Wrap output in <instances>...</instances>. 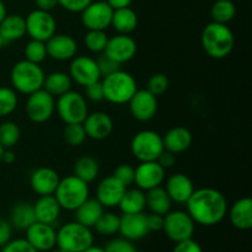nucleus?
<instances>
[{
	"instance_id": "obj_1",
	"label": "nucleus",
	"mask_w": 252,
	"mask_h": 252,
	"mask_svg": "<svg viewBox=\"0 0 252 252\" xmlns=\"http://www.w3.org/2000/svg\"><path fill=\"white\" fill-rule=\"evenodd\" d=\"M187 213L196 224L213 226L220 223L228 214V201L218 189L204 187L194 189L186 202Z\"/></svg>"
},
{
	"instance_id": "obj_2",
	"label": "nucleus",
	"mask_w": 252,
	"mask_h": 252,
	"mask_svg": "<svg viewBox=\"0 0 252 252\" xmlns=\"http://www.w3.org/2000/svg\"><path fill=\"white\" fill-rule=\"evenodd\" d=\"M202 47L209 57L223 59L233 52L235 37L228 25L212 21L204 27L201 37Z\"/></svg>"
},
{
	"instance_id": "obj_3",
	"label": "nucleus",
	"mask_w": 252,
	"mask_h": 252,
	"mask_svg": "<svg viewBox=\"0 0 252 252\" xmlns=\"http://www.w3.org/2000/svg\"><path fill=\"white\" fill-rule=\"evenodd\" d=\"M44 71L39 64L31 62L20 61L12 66L10 79L15 91L24 95H31L37 90L43 88Z\"/></svg>"
},
{
	"instance_id": "obj_4",
	"label": "nucleus",
	"mask_w": 252,
	"mask_h": 252,
	"mask_svg": "<svg viewBox=\"0 0 252 252\" xmlns=\"http://www.w3.org/2000/svg\"><path fill=\"white\" fill-rule=\"evenodd\" d=\"M101 84H102L105 100L115 105L128 103V101L138 90L134 76L121 69L110 75L103 76Z\"/></svg>"
},
{
	"instance_id": "obj_5",
	"label": "nucleus",
	"mask_w": 252,
	"mask_h": 252,
	"mask_svg": "<svg viewBox=\"0 0 252 252\" xmlns=\"http://www.w3.org/2000/svg\"><path fill=\"white\" fill-rule=\"evenodd\" d=\"M94 245V234L90 228L70 221L57 231V248L64 252H83Z\"/></svg>"
},
{
	"instance_id": "obj_6",
	"label": "nucleus",
	"mask_w": 252,
	"mask_h": 252,
	"mask_svg": "<svg viewBox=\"0 0 252 252\" xmlns=\"http://www.w3.org/2000/svg\"><path fill=\"white\" fill-rule=\"evenodd\" d=\"M89 184L75 175H70L59 181L53 196L56 197L62 209L74 212L89 198Z\"/></svg>"
},
{
	"instance_id": "obj_7",
	"label": "nucleus",
	"mask_w": 252,
	"mask_h": 252,
	"mask_svg": "<svg viewBox=\"0 0 252 252\" xmlns=\"http://www.w3.org/2000/svg\"><path fill=\"white\" fill-rule=\"evenodd\" d=\"M56 110L59 118L65 125L69 123H83L89 115L86 98L76 91L69 90L59 96L56 103Z\"/></svg>"
},
{
	"instance_id": "obj_8",
	"label": "nucleus",
	"mask_w": 252,
	"mask_h": 252,
	"mask_svg": "<svg viewBox=\"0 0 252 252\" xmlns=\"http://www.w3.org/2000/svg\"><path fill=\"white\" fill-rule=\"evenodd\" d=\"M130 150L135 159L140 162L155 161L164 150L162 137L154 130H140L133 137Z\"/></svg>"
},
{
	"instance_id": "obj_9",
	"label": "nucleus",
	"mask_w": 252,
	"mask_h": 252,
	"mask_svg": "<svg viewBox=\"0 0 252 252\" xmlns=\"http://www.w3.org/2000/svg\"><path fill=\"white\" fill-rule=\"evenodd\" d=\"M196 229V223L189 217V214L185 211H170L164 216V230L165 235L172 243L192 239Z\"/></svg>"
},
{
	"instance_id": "obj_10",
	"label": "nucleus",
	"mask_w": 252,
	"mask_h": 252,
	"mask_svg": "<svg viewBox=\"0 0 252 252\" xmlns=\"http://www.w3.org/2000/svg\"><path fill=\"white\" fill-rule=\"evenodd\" d=\"M26 33L31 39L46 42L56 33L57 22L49 11L36 9L30 12L25 19Z\"/></svg>"
},
{
	"instance_id": "obj_11",
	"label": "nucleus",
	"mask_w": 252,
	"mask_h": 252,
	"mask_svg": "<svg viewBox=\"0 0 252 252\" xmlns=\"http://www.w3.org/2000/svg\"><path fill=\"white\" fill-rule=\"evenodd\" d=\"M56 111V100L51 94L41 89L29 95L26 102V113L33 123H44L49 121Z\"/></svg>"
},
{
	"instance_id": "obj_12",
	"label": "nucleus",
	"mask_w": 252,
	"mask_h": 252,
	"mask_svg": "<svg viewBox=\"0 0 252 252\" xmlns=\"http://www.w3.org/2000/svg\"><path fill=\"white\" fill-rule=\"evenodd\" d=\"M113 9L107 1H91L81 11V22L86 30L105 31L111 26Z\"/></svg>"
},
{
	"instance_id": "obj_13",
	"label": "nucleus",
	"mask_w": 252,
	"mask_h": 252,
	"mask_svg": "<svg viewBox=\"0 0 252 252\" xmlns=\"http://www.w3.org/2000/svg\"><path fill=\"white\" fill-rule=\"evenodd\" d=\"M69 76L74 83L84 88L101 79L96 59L86 56L74 57L71 59L70 66H69Z\"/></svg>"
},
{
	"instance_id": "obj_14",
	"label": "nucleus",
	"mask_w": 252,
	"mask_h": 252,
	"mask_svg": "<svg viewBox=\"0 0 252 252\" xmlns=\"http://www.w3.org/2000/svg\"><path fill=\"white\" fill-rule=\"evenodd\" d=\"M26 240L38 252H49L57 245V231L52 224L34 221L26 229Z\"/></svg>"
},
{
	"instance_id": "obj_15",
	"label": "nucleus",
	"mask_w": 252,
	"mask_h": 252,
	"mask_svg": "<svg viewBox=\"0 0 252 252\" xmlns=\"http://www.w3.org/2000/svg\"><path fill=\"white\" fill-rule=\"evenodd\" d=\"M164 180L165 169L157 160L143 161L134 169V184L144 192L161 186Z\"/></svg>"
},
{
	"instance_id": "obj_16",
	"label": "nucleus",
	"mask_w": 252,
	"mask_h": 252,
	"mask_svg": "<svg viewBox=\"0 0 252 252\" xmlns=\"http://www.w3.org/2000/svg\"><path fill=\"white\" fill-rule=\"evenodd\" d=\"M137 42L129 34L118 33L108 38L103 53L117 63L123 64L132 61L137 53Z\"/></svg>"
},
{
	"instance_id": "obj_17",
	"label": "nucleus",
	"mask_w": 252,
	"mask_h": 252,
	"mask_svg": "<svg viewBox=\"0 0 252 252\" xmlns=\"http://www.w3.org/2000/svg\"><path fill=\"white\" fill-rule=\"evenodd\" d=\"M129 111L135 120L148 122L153 120L158 112V98L150 91L137 90L129 101Z\"/></svg>"
},
{
	"instance_id": "obj_18",
	"label": "nucleus",
	"mask_w": 252,
	"mask_h": 252,
	"mask_svg": "<svg viewBox=\"0 0 252 252\" xmlns=\"http://www.w3.org/2000/svg\"><path fill=\"white\" fill-rule=\"evenodd\" d=\"M47 56L54 61H71L78 52V43L69 34L54 33L46 41Z\"/></svg>"
},
{
	"instance_id": "obj_19",
	"label": "nucleus",
	"mask_w": 252,
	"mask_h": 252,
	"mask_svg": "<svg viewBox=\"0 0 252 252\" xmlns=\"http://www.w3.org/2000/svg\"><path fill=\"white\" fill-rule=\"evenodd\" d=\"M122 238L129 241H138L149 234L147 225V214H123L120 221V231Z\"/></svg>"
},
{
	"instance_id": "obj_20",
	"label": "nucleus",
	"mask_w": 252,
	"mask_h": 252,
	"mask_svg": "<svg viewBox=\"0 0 252 252\" xmlns=\"http://www.w3.org/2000/svg\"><path fill=\"white\" fill-rule=\"evenodd\" d=\"M86 137L94 140H103L113 130V121L107 113L105 112H93L89 113L83 122Z\"/></svg>"
},
{
	"instance_id": "obj_21",
	"label": "nucleus",
	"mask_w": 252,
	"mask_h": 252,
	"mask_svg": "<svg viewBox=\"0 0 252 252\" xmlns=\"http://www.w3.org/2000/svg\"><path fill=\"white\" fill-rule=\"evenodd\" d=\"M127 187L123 186L115 176H107L98 184L96 189V199L102 204L103 208L118 207L121 198Z\"/></svg>"
},
{
	"instance_id": "obj_22",
	"label": "nucleus",
	"mask_w": 252,
	"mask_h": 252,
	"mask_svg": "<svg viewBox=\"0 0 252 252\" xmlns=\"http://www.w3.org/2000/svg\"><path fill=\"white\" fill-rule=\"evenodd\" d=\"M59 175L52 167H38L30 176V185L33 192L38 196H49L54 194L58 186Z\"/></svg>"
},
{
	"instance_id": "obj_23",
	"label": "nucleus",
	"mask_w": 252,
	"mask_h": 252,
	"mask_svg": "<svg viewBox=\"0 0 252 252\" xmlns=\"http://www.w3.org/2000/svg\"><path fill=\"white\" fill-rule=\"evenodd\" d=\"M165 191L167 192L169 197L174 203L186 204L191 194L193 193L194 186L192 180L187 175L177 172V174L171 175L167 179Z\"/></svg>"
},
{
	"instance_id": "obj_24",
	"label": "nucleus",
	"mask_w": 252,
	"mask_h": 252,
	"mask_svg": "<svg viewBox=\"0 0 252 252\" xmlns=\"http://www.w3.org/2000/svg\"><path fill=\"white\" fill-rule=\"evenodd\" d=\"M193 142L192 133L185 127H174L165 133L162 137V143H164V149L176 154L185 153Z\"/></svg>"
},
{
	"instance_id": "obj_25",
	"label": "nucleus",
	"mask_w": 252,
	"mask_h": 252,
	"mask_svg": "<svg viewBox=\"0 0 252 252\" xmlns=\"http://www.w3.org/2000/svg\"><path fill=\"white\" fill-rule=\"evenodd\" d=\"M231 224L239 230H250L252 228V199L249 197L238 199L230 209H228Z\"/></svg>"
},
{
	"instance_id": "obj_26",
	"label": "nucleus",
	"mask_w": 252,
	"mask_h": 252,
	"mask_svg": "<svg viewBox=\"0 0 252 252\" xmlns=\"http://www.w3.org/2000/svg\"><path fill=\"white\" fill-rule=\"evenodd\" d=\"M33 209L37 221L52 224V225L58 220L62 211L58 201H57L53 194H49V196H39L36 203L33 204Z\"/></svg>"
},
{
	"instance_id": "obj_27",
	"label": "nucleus",
	"mask_w": 252,
	"mask_h": 252,
	"mask_svg": "<svg viewBox=\"0 0 252 252\" xmlns=\"http://www.w3.org/2000/svg\"><path fill=\"white\" fill-rule=\"evenodd\" d=\"M26 34V22L21 15H6L0 24V36L4 43L21 39Z\"/></svg>"
},
{
	"instance_id": "obj_28",
	"label": "nucleus",
	"mask_w": 252,
	"mask_h": 252,
	"mask_svg": "<svg viewBox=\"0 0 252 252\" xmlns=\"http://www.w3.org/2000/svg\"><path fill=\"white\" fill-rule=\"evenodd\" d=\"M103 213V207L96 198H88L81 206L74 211V219L78 223L88 226V228H94L96 221Z\"/></svg>"
},
{
	"instance_id": "obj_29",
	"label": "nucleus",
	"mask_w": 252,
	"mask_h": 252,
	"mask_svg": "<svg viewBox=\"0 0 252 252\" xmlns=\"http://www.w3.org/2000/svg\"><path fill=\"white\" fill-rule=\"evenodd\" d=\"M145 202L147 207L152 213L165 216L171 211L172 201L169 197L164 187L159 186L145 192Z\"/></svg>"
},
{
	"instance_id": "obj_30",
	"label": "nucleus",
	"mask_w": 252,
	"mask_h": 252,
	"mask_svg": "<svg viewBox=\"0 0 252 252\" xmlns=\"http://www.w3.org/2000/svg\"><path fill=\"white\" fill-rule=\"evenodd\" d=\"M121 212L123 214H134L143 213L147 208L145 202V192L140 189H126L120 203H118Z\"/></svg>"
},
{
	"instance_id": "obj_31",
	"label": "nucleus",
	"mask_w": 252,
	"mask_h": 252,
	"mask_svg": "<svg viewBox=\"0 0 252 252\" xmlns=\"http://www.w3.org/2000/svg\"><path fill=\"white\" fill-rule=\"evenodd\" d=\"M111 26L122 34H129L134 31L138 26L137 12L130 7H123V9L113 10L112 21Z\"/></svg>"
},
{
	"instance_id": "obj_32",
	"label": "nucleus",
	"mask_w": 252,
	"mask_h": 252,
	"mask_svg": "<svg viewBox=\"0 0 252 252\" xmlns=\"http://www.w3.org/2000/svg\"><path fill=\"white\" fill-rule=\"evenodd\" d=\"M36 220L34 216L33 204L26 203V202H20L16 203L11 209V216H10V224L14 228L19 230H26L29 226Z\"/></svg>"
},
{
	"instance_id": "obj_33",
	"label": "nucleus",
	"mask_w": 252,
	"mask_h": 252,
	"mask_svg": "<svg viewBox=\"0 0 252 252\" xmlns=\"http://www.w3.org/2000/svg\"><path fill=\"white\" fill-rule=\"evenodd\" d=\"M71 84H73V80L69 76V74L64 73V71H53V73L44 76L43 88L42 89L51 94L53 97H59V96L70 90Z\"/></svg>"
},
{
	"instance_id": "obj_34",
	"label": "nucleus",
	"mask_w": 252,
	"mask_h": 252,
	"mask_svg": "<svg viewBox=\"0 0 252 252\" xmlns=\"http://www.w3.org/2000/svg\"><path fill=\"white\" fill-rule=\"evenodd\" d=\"M100 172V166L95 158L90 155H83L74 164V175L86 184L95 181Z\"/></svg>"
},
{
	"instance_id": "obj_35",
	"label": "nucleus",
	"mask_w": 252,
	"mask_h": 252,
	"mask_svg": "<svg viewBox=\"0 0 252 252\" xmlns=\"http://www.w3.org/2000/svg\"><path fill=\"white\" fill-rule=\"evenodd\" d=\"M236 15V6L231 0H217L211 9V16L214 22L225 24L230 22Z\"/></svg>"
},
{
	"instance_id": "obj_36",
	"label": "nucleus",
	"mask_w": 252,
	"mask_h": 252,
	"mask_svg": "<svg viewBox=\"0 0 252 252\" xmlns=\"http://www.w3.org/2000/svg\"><path fill=\"white\" fill-rule=\"evenodd\" d=\"M121 217L111 212H103L95 224L96 233L103 236H112L120 231Z\"/></svg>"
},
{
	"instance_id": "obj_37",
	"label": "nucleus",
	"mask_w": 252,
	"mask_h": 252,
	"mask_svg": "<svg viewBox=\"0 0 252 252\" xmlns=\"http://www.w3.org/2000/svg\"><path fill=\"white\" fill-rule=\"evenodd\" d=\"M20 132L19 126L11 121H6V122L0 125V145L4 149H11L17 142L20 140Z\"/></svg>"
},
{
	"instance_id": "obj_38",
	"label": "nucleus",
	"mask_w": 252,
	"mask_h": 252,
	"mask_svg": "<svg viewBox=\"0 0 252 252\" xmlns=\"http://www.w3.org/2000/svg\"><path fill=\"white\" fill-rule=\"evenodd\" d=\"M19 98L14 89L7 86H0V117L11 115L17 107Z\"/></svg>"
},
{
	"instance_id": "obj_39",
	"label": "nucleus",
	"mask_w": 252,
	"mask_h": 252,
	"mask_svg": "<svg viewBox=\"0 0 252 252\" xmlns=\"http://www.w3.org/2000/svg\"><path fill=\"white\" fill-rule=\"evenodd\" d=\"M108 36L105 31H98V30H89L84 37V43L85 47L93 53H102L107 44Z\"/></svg>"
},
{
	"instance_id": "obj_40",
	"label": "nucleus",
	"mask_w": 252,
	"mask_h": 252,
	"mask_svg": "<svg viewBox=\"0 0 252 252\" xmlns=\"http://www.w3.org/2000/svg\"><path fill=\"white\" fill-rule=\"evenodd\" d=\"M25 59L31 63L41 64L44 59L47 58V49L46 42L37 41V39H31L25 47Z\"/></svg>"
},
{
	"instance_id": "obj_41",
	"label": "nucleus",
	"mask_w": 252,
	"mask_h": 252,
	"mask_svg": "<svg viewBox=\"0 0 252 252\" xmlns=\"http://www.w3.org/2000/svg\"><path fill=\"white\" fill-rule=\"evenodd\" d=\"M64 140L71 147H79L86 140V133L83 123H69L63 130Z\"/></svg>"
},
{
	"instance_id": "obj_42",
	"label": "nucleus",
	"mask_w": 252,
	"mask_h": 252,
	"mask_svg": "<svg viewBox=\"0 0 252 252\" xmlns=\"http://www.w3.org/2000/svg\"><path fill=\"white\" fill-rule=\"evenodd\" d=\"M169 79H167V76L165 75V74H161V73H158V74H154V75L150 76V79L148 80V91H150V93L153 94V95H155L158 97V96L162 95V94H165L167 91V89H169Z\"/></svg>"
},
{
	"instance_id": "obj_43",
	"label": "nucleus",
	"mask_w": 252,
	"mask_h": 252,
	"mask_svg": "<svg viewBox=\"0 0 252 252\" xmlns=\"http://www.w3.org/2000/svg\"><path fill=\"white\" fill-rule=\"evenodd\" d=\"M96 63H97L101 76H107L121 69V64L115 62L113 59H111L110 57L106 53H103V52L98 54V57L96 58Z\"/></svg>"
},
{
	"instance_id": "obj_44",
	"label": "nucleus",
	"mask_w": 252,
	"mask_h": 252,
	"mask_svg": "<svg viewBox=\"0 0 252 252\" xmlns=\"http://www.w3.org/2000/svg\"><path fill=\"white\" fill-rule=\"evenodd\" d=\"M105 252H139L133 241L127 240L125 238L113 239L103 248Z\"/></svg>"
},
{
	"instance_id": "obj_45",
	"label": "nucleus",
	"mask_w": 252,
	"mask_h": 252,
	"mask_svg": "<svg viewBox=\"0 0 252 252\" xmlns=\"http://www.w3.org/2000/svg\"><path fill=\"white\" fill-rule=\"evenodd\" d=\"M113 176L126 187H129L134 184V167L129 164H122L117 166Z\"/></svg>"
},
{
	"instance_id": "obj_46",
	"label": "nucleus",
	"mask_w": 252,
	"mask_h": 252,
	"mask_svg": "<svg viewBox=\"0 0 252 252\" xmlns=\"http://www.w3.org/2000/svg\"><path fill=\"white\" fill-rule=\"evenodd\" d=\"M0 252H38L36 249L30 245L26 239H15L10 240L6 245L1 248Z\"/></svg>"
},
{
	"instance_id": "obj_47",
	"label": "nucleus",
	"mask_w": 252,
	"mask_h": 252,
	"mask_svg": "<svg viewBox=\"0 0 252 252\" xmlns=\"http://www.w3.org/2000/svg\"><path fill=\"white\" fill-rule=\"evenodd\" d=\"M84 89H85V96H84V97L90 100L91 102H101L102 100H105L101 80L90 84V85L85 86Z\"/></svg>"
},
{
	"instance_id": "obj_48",
	"label": "nucleus",
	"mask_w": 252,
	"mask_h": 252,
	"mask_svg": "<svg viewBox=\"0 0 252 252\" xmlns=\"http://www.w3.org/2000/svg\"><path fill=\"white\" fill-rule=\"evenodd\" d=\"M93 0H58L59 5L66 11L81 12Z\"/></svg>"
},
{
	"instance_id": "obj_49",
	"label": "nucleus",
	"mask_w": 252,
	"mask_h": 252,
	"mask_svg": "<svg viewBox=\"0 0 252 252\" xmlns=\"http://www.w3.org/2000/svg\"><path fill=\"white\" fill-rule=\"evenodd\" d=\"M172 252H203V249L193 239H189V240L176 243Z\"/></svg>"
},
{
	"instance_id": "obj_50",
	"label": "nucleus",
	"mask_w": 252,
	"mask_h": 252,
	"mask_svg": "<svg viewBox=\"0 0 252 252\" xmlns=\"http://www.w3.org/2000/svg\"><path fill=\"white\" fill-rule=\"evenodd\" d=\"M12 236V225L5 219L0 218V248L6 245Z\"/></svg>"
},
{
	"instance_id": "obj_51",
	"label": "nucleus",
	"mask_w": 252,
	"mask_h": 252,
	"mask_svg": "<svg viewBox=\"0 0 252 252\" xmlns=\"http://www.w3.org/2000/svg\"><path fill=\"white\" fill-rule=\"evenodd\" d=\"M147 225L149 229V233L150 231H154V233L161 231L162 226H164V216L155 213L149 214V216H147Z\"/></svg>"
},
{
	"instance_id": "obj_52",
	"label": "nucleus",
	"mask_w": 252,
	"mask_h": 252,
	"mask_svg": "<svg viewBox=\"0 0 252 252\" xmlns=\"http://www.w3.org/2000/svg\"><path fill=\"white\" fill-rule=\"evenodd\" d=\"M157 161L159 162V164L161 165V166L164 167L165 170H166V169H170V167L174 166L175 161H176V158H175L174 153H171V152H169V150L164 149L161 152V154L158 157Z\"/></svg>"
},
{
	"instance_id": "obj_53",
	"label": "nucleus",
	"mask_w": 252,
	"mask_h": 252,
	"mask_svg": "<svg viewBox=\"0 0 252 252\" xmlns=\"http://www.w3.org/2000/svg\"><path fill=\"white\" fill-rule=\"evenodd\" d=\"M34 4H36L37 9L51 12L52 10L58 6L59 2L58 0H34Z\"/></svg>"
},
{
	"instance_id": "obj_54",
	"label": "nucleus",
	"mask_w": 252,
	"mask_h": 252,
	"mask_svg": "<svg viewBox=\"0 0 252 252\" xmlns=\"http://www.w3.org/2000/svg\"><path fill=\"white\" fill-rule=\"evenodd\" d=\"M106 1L113 10H117L123 9V7H129L133 0H106Z\"/></svg>"
},
{
	"instance_id": "obj_55",
	"label": "nucleus",
	"mask_w": 252,
	"mask_h": 252,
	"mask_svg": "<svg viewBox=\"0 0 252 252\" xmlns=\"http://www.w3.org/2000/svg\"><path fill=\"white\" fill-rule=\"evenodd\" d=\"M15 160H16V155H15V153L12 152L11 149H5L4 153H2L1 162H4V164L6 165H11L14 164Z\"/></svg>"
},
{
	"instance_id": "obj_56",
	"label": "nucleus",
	"mask_w": 252,
	"mask_h": 252,
	"mask_svg": "<svg viewBox=\"0 0 252 252\" xmlns=\"http://www.w3.org/2000/svg\"><path fill=\"white\" fill-rule=\"evenodd\" d=\"M7 12H6V7H5V4L2 2V0H0V24L1 21L4 20V17L6 16Z\"/></svg>"
},
{
	"instance_id": "obj_57",
	"label": "nucleus",
	"mask_w": 252,
	"mask_h": 252,
	"mask_svg": "<svg viewBox=\"0 0 252 252\" xmlns=\"http://www.w3.org/2000/svg\"><path fill=\"white\" fill-rule=\"evenodd\" d=\"M83 252H105V250H103V248H100V246L91 245L90 248H88L85 251H83Z\"/></svg>"
},
{
	"instance_id": "obj_58",
	"label": "nucleus",
	"mask_w": 252,
	"mask_h": 252,
	"mask_svg": "<svg viewBox=\"0 0 252 252\" xmlns=\"http://www.w3.org/2000/svg\"><path fill=\"white\" fill-rule=\"evenodd\" d=\"M4 148L1 147V145H0V164H1V160H2V153H4Z\"/></svg>"
},
{
	"instance_id": "obj_59",
	"label": "nucleus",
	"mask_w": 252,
	"mask_h": 252,
	"mask_svg": "<svg viewBox=\"0 0 252 252\" xmlns=\"http://www.w3.org/2000/svg\"><path fill=\"white\" fill-rule=\"evenodd\" d=\"M4 41H2V38H1V36H0V52H1V49H2V47H4Z\"/></svg>"
},
{
	"instance_id": "obj_60",
	"label": "nucleus",
	"mask_w": 252,
	"mask_h": 252,
	"mask_svg": "<svg viewBox=\"0 0 252 252\" xmlns=\"http://www.w3.org/2000/svg\"><path fill=\"white\" fill-rule=\"evenodd\" d=\"M49 252H64V251H62V250H59V249L58 248H54L53 249V250H51V251H49Z\"/></svg>"
}]
</instances>
